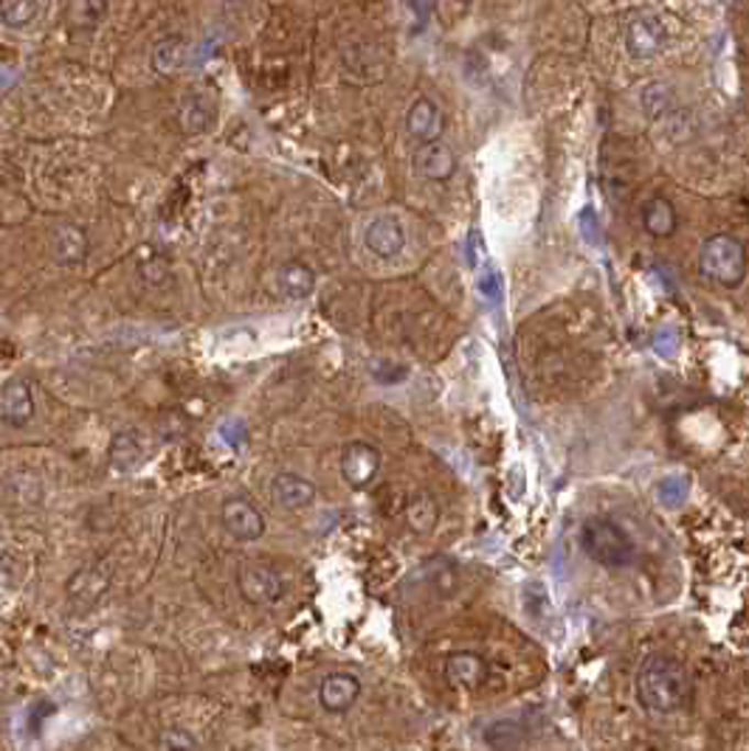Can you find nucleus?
<instances>
[{
  "instance_id": "obj_15",
  "label": "nucleus",
  "mask_w": 749,
  "mask_h": 751,
  "mask_svg": "<svg viewBox=\"0 0 749 751\" xmlns=\"http://www.w3.org/2000/svg\"><path fill=\"white\" fill-rule=\"evenodd\" d=\"M271 496L276 504H283L288 510H301V507H310L316 498L313 482H308L299 473H279L271 484Z\"/></svg>"
},
{
  "instance_id": "obj_7",
  "label": "nucleus",
  "mask_w": 749,
  "mask_h": 751,
  "mask_svg": "<svg viewBox=\"0 0 749 751\" xmlns=\"http://www.w3.org/2000/svg\"><path fill=\"white\" fill-rule=\"evenodd\" d=\"M445 682L456 689H480L491 678V662L476 650H456L445 659Z\"/></svg>"
},
{
  "instance_id": "obj_22",
  "label": "nucleus",
  "mask_w": 749,
  "mask_h": 751,
  "mask_svg": "<svg viewBox=\"0 0 749 751\" xmlns=\"http://www.w3.org/2000/svg\"><path fill=\"white\" fill-rule=\"evenodd\" d=\"M480 294L482 299H487L491 305H499L502 301V276L496 270H485L480 276Z\"/></svg>"
},
{
  "instance_id": "obj_19",
  "label": "nucleus",
  "mask_w": 749,
  "mask_h": 751,
  "mask_svg": "<svg viewBox=\"0 0 749 751\" xmlns=\"http://www.w3.org/2000/svg\"><path fill=\"white\" fill-rule=\"evenodd\" d=\"M642 229L651 236H673L679 229V214L668 198H651L642 206Z\"/></svg>"
},
{
  "instance_id": "obj_9",
  "label": "nucleus",
  "mask_w": 749,
  "mask_h": 751,
  "mask_svg": "<svg viewBox=\"0 0 749 751\" xmlns=\"http://www.w3.org/2000/svg\"><path fill=\"white\" fill-rule=\"evenodd\" d=\"M220 516H223V527L229 529V535L234 538V541L251 543L256 541V538H263V512L256 510L254 504L245 501V498H229V501L223 504V512H220Z\"/></svg>"
},
{
  "instance_id": "obj_3",
  "label": "nucleus",
  "mask_w": 749,
  "mask_h": 751,
  "mask_svg": "<svg viewBox=\"0 0 749 751\" xmlns=\"http://www.w3.org/2000/svg\"><path fill=\"white\" fill-rule=\"evenodd\" d=\"M698 268L722 287H738L747 279V249L733 234H716L698 251Z\"/></svg>"
},
{
  "instance_id": "obj_12",
  "label": "nucleus",
  "mask_w": 749,
  "mask_h": 751,
  "mask_svg": "<svg viewBox=\"0 0 749 751\" xmlns=\"http://www.w3.org/2000/svg\"><path fill=\"white\" fill-rule=\"evenodd\" d=\"M442 128H445V121H442V110L437 108L431 99L420 96V99L411 102L409 113H406V130H409V135L417 141V144H431V141H440Z\"/></svg>"
},
{
  "instance_id": "obj_8",
  "label": "nucleus",
  "mask_w": 749,
  "mask_h": 751,
  "mask_svg": "<svg viewBox=\"0 0 749 751\" xmlns=\"http://www.w3.org/2000/svg\"><path fill=\"white\" fill-rule=\"evenodd\" d=\"M34 411H37V406H34L32 386L23 377H14V380L0 386V422L3 426H29L34 420Z\"/></svg>"
},
{
  "instance_id": "obj_5",
  "label": "nucleus",
  "mask_w": 749,
  "mask_h": 751,
  "mask_svg": "<svg viewBox=\"0 0 749 751\" xmlns=\"http://www.w3.org/2000/svg\"><path fill=\"white\" fill-rule=\"evenodd\" d=\"M364 245L378 259H395L406 249V229L397 214L372 217L364 231Z\"/></svg>"
},
{
  "instance_id": "obj_4",
  "label": "nucleus",
  "mask_w": 749,
  "mask_h": 751,
  "mask_svg": "<svg viewBox=\"0 0 749 751\" xmlns=\"http://www.w3.org/2000/svg\"><path fill=\"white\" fill-rule=\"evenodd\" d=\"M381 471V451L372 442L353 440L341 453V476L353 490H366Z\"/></svg>"
},
{
  "instance_id": "obj_23",
  "label": "nucleus",
  "mask_w": 749,
  "mask_h": 751,
  "mask_svg": "<svg viewBox=\"0 0 749 751\" xmlns=\"http://www.w3.org/2000/svg\"><path fill=\"white\" fill-rule=\"evenodd\" d=\"M406 7H409L411 18L417 20V32H423L429 26L431 12H434V0H406Z\"/></svg>"
},
{
  "instance_id": "obj_17",
  "label": "nucleus",
  "mask_w": 749,
  "mask_h": 751,
  "mask_svg": "<svg viewBox=\"0 0 749 751\" xmlns=\"http://www.w3.org/2000/svg\"><path fill=\"white\" fill-rule=\"evenodd\" d=\"M108 14V0H68L65 26L71 34H93Z\"/></svg>"
},
{
  "instance_id": "obj_20",
  "label": "nucleus",
  "mask_w": 749,
  "mask_h": 751,
  "mask_svg": "<svg viewBox=\"0 0 749 751\" xmlns=\"http://www.w3.org/2000/svg\"><path fill=\"white\" fill-rule=\"evenodd\" d=\"M40 18V0H0V26L23 32Z\"/></svg>"
},
{
  "instance_id": "obj_21",
  "label": "nucleus",
  "mask_w": 749,
  "mask_h": 751,
  "mask_svg": "<svg viewBox=\"0 0 749 751\" xmlns=\"http://www.w3.org/2000/svg\"><path fill=\"white\" fill-rule=\"evenodd\" d=\"M184 65H186L184 37H167L155 45L153 68L158 70V74H175V70H180Z\"/></svg>"
},
{
  "instance_id": "obj_2",
  "label": "nucleus",
  "mask_w": 749,
  "mask_h": 751,
  "mask_svg": "<svg viewBox=\"0 0 749 751\" xmlns=\"http://www.w3.org/2000/svg\"><path fill=\"white\" fill-rule=\"evenodd\" d=\"M581 543L592 561L608 568H623L635 563L637 546L620 523L608 521V518H592L583 523Z\"/></svg>"
},
{
  "instance_id": "obj_13",
  "label": "nucleus",
  "mask_w": 749,
  "mask_h": 751,
  "mask_svg": "<svg viewBox=\"0 0 749 751\" xmlns=\"http://www.w3.org/2000/svg\"><path fill=\"white\" fill-rule=\"evenodd\" d=\"M415 166L423 178L445 184V180L454 178L456 158L442 141H431V144H420V150H417L415 155Z\"/></svg>"
},
{
  "instance_id": "obj_18",
  "label": "nucleus",
  "mask_w": 749,
  "mask_h": 751,
  "mask_svg": "<svg viewBox=\"0 0 749 751\" xmlns=\"http://www.w3.org/2000/svg\"><path fill=\"white\" fill-rule=\"evenodd\" d=\"M178 121H180V130H184L186 135L206 133V130L212 128V121H214L212 102H209L203 93H189L184 102H180Z\"/></svg>"
},
{
  "instance_id": "obj_16",
  "label": "nucleus",
  "mask_w": 749,
  "mask_h": 751,
  "mask_svg": "<svg viewBox=\"0 0 749 751\" xmlns=\"http://www.w3.org/2000/svg\"><path fill=\"white\" fill-rule=\"evenodd\" d=\"M88 234L79 225L65 223L54 231L52 236V254L59 265H79L88 256Z\"/></svg>"
},
{
  "instance_id": "obj_10",
  "label": "nucleus",
  "mask_w": 749,
  "mask_h": 751,
  "mask_svg": "<svg viewBox=\"0 0 749 751\" xmlns=\"http://www.w3.org/2000/svg\"><path fill=\"white\" fill-rule=\"evenodd\" d=\"M361 698V682L353 673H330L319 684V704L324 713L344 715Z\"/></svg>"
},
{
  "instance_id": "obj_14",
  "label": "nucleus",
  "mask_w": 749,
  "mask_h": 751,
  "mask_svg": "<svg viewBox=\"0 0 749 751\" xmlns=\"http://www.w3.org/2000/svg\"><path fill=\"white\" fill-rule=\"evenodd\" d=\"M276 287L285 299H308L310 294L316 290V270L310 268L308 262L301 259H288L279 265L276 270Z\"/></svg>"
},
{
  "instance_id": "obj_11",
  "label": "nucleus",
  "mask_w": 749,
  "mask_h": 751,
  "mask_svg": "<svg viewBox=\"0 0 749 751\" xmlns=\"http://www.w3.org/2000/svg\"><path fill=\"white\" fill-rule=\"evenodd\" d=\"M665 43V26L651 14H640L626 26V48L635 59H651Z\"/></svg>"
},
{
  "instance_id": "obj_6",
  "label": "nucleus",
  "mask_w": 749,
  "mask_h": 751,
  "mask_svg": "<svg viewBox=\"0 0 749 751\" xmlns=\"http://www.w3.org/2000/svg\"><path fill=\"white\" fill-rule=\"evenodd\" d=\"M238 586L245 603L251 605H274L285 592L283 577L263 563H249V566L240 568Z\"/></svg>"
},
{
  "instance_id": "obj_1",
  "label": "nucleus",
  "mask_w": 749,
  "mask_h": 751,
  "mask_svg": "<svg viewBox=\"0 0 749 751\" xmlns=\"http://www.w3.org/2000/svg\"><path fill=\"white\" fill-rule=\"evenodd\" d=\"M637 698L648 713H676L691 700V675L671 656H651L637 673Z\"/></svg>"
}]
</instances>
